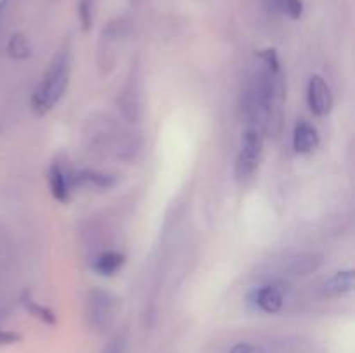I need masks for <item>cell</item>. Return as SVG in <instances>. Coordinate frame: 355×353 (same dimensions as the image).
I'll use <instances>...</instances> for the list:
<instances>
[{"label":"cell","mask_w":355,"mask_h":353,"mask_svg":"<svg viewBox=\"0 0 355 353\" xmlns=\"http://www.w3.org/2000/svg\"><path fill=\"white\" fill-rule=\"evenodd\" d=\"M307 102L315 116H326L333 107V93L321 75H312L307 87Z\"/></svg>","instance_id":"cell-4"},{"label":"cell","mask_w":355,"mask_h":353,"mask_svg":"<svg viewBox=\"0 0 355 353\" xmlns=\"http://www.w3.org/2000/svg\"><path fill=\"white\" fill-rule=\"evenodd\" d=\"M324 293L329 296H342L352 293L354 289V270H340L324 282Z\"/></svg>","instance_id":"cell-10"},{"label":"cell","mask_w":355,"mask_h":353,"mask_svg":"<svg viewBox=\"0 0 355 353\" xmlns=\"http://www.w3.org/2000/svg\"><path fill=\"white\" fill-rule=\"evenodd\" d=\"M107 353H120V348H118V346H114V348H111Z\"/></svg>","instance_id":"cell-19"},{"label":"cell","mask_w":355,"mask_h":353,"mask_svg":"<svg viewBox=\"0 0 355 353\" xmlns=\"http://www.w3.org/2000/svg\"><path fill=\"white\" fill-rule=\"evenodd\" d=\"M7 51H9L10 57L14 59H26L30 57L31 54L30 44H28L26 38L21 37V35H14V37L10 38L9 45H7Z\"/></svg>","instance_id":"cell-14"},{"label":"cell","mask_w":355,"mask_h":353,"mask_svg":"<svg viewBox=\"0 0 355 353\" xmlns=\"http://www.w3.org/2000/svg\"><path fill=\"white\" fill-rule=\"evenodd\" d=\"M69 75H71V54L68 47H62L49 62L40 83L31 96V107L35 114L44 116L52 107H55L68 89Z\"/></svg>","instance_id":"cell-1"},{"label":"cell","mask_w":355,"mask_h":353,"mask_svg":"<svg viewBox=\"0 0 355 353\" xmlns=\"http://www.w3.org/2000/svg\"><path fill=\"white\" fill-rule=\"evenodd\" d=\"M7 2H9V0H0V14H2V10H3V9H6Z\"/></svg>","instance_id":"cell-18"},{"label":"cell","mask_w":355,"mask_h":353,"mask_svg":"<svg viewBox=\"0 0 355 353\" xmlns=\"http://www.w3.org/2000/svg\"><path fill=\"white\" fill-rule=\"evenodd\" d=\"M272 7L277 12H281L283 16L291 17V19L300 17L302 10H304V6H302L300 0H272Z\"/></svg>","instance_id":"cell-13"},{"label":"cell","mask_w":355,"mask_h":353,"mask_svg":"<svg viewBox=\"0 0 355 353\" xmlns=\"http://www.w3.org/2000/svg\"><path fill=\"white\" fill-rule=\"evenodd\" d=\"M80 19H82L83 30H89L92 24V0H82L80 3Z\"/></svg>","instance_id":"cell-15"},{"label":"cell","mask_w":355,"mask_h":353,"mask_svg":"<svg viewBox=\"0 0 355 353\" xmlns=\"http://www.w3.org/2000/svg\"><path fill=\"white\" fill-rule=\"evenodd\" d=\"M322 258L314 253H305V255H298L295 258H290L284 265V272L288 275H309V273L315 272L321 266Z\"/></svg>","instance_id":"cell-9"},{"label":"cell","mask_w":355,"mask_h":353,"mask_svg":"<svg viewBox=\"0 0 355 353\" xmlns=\"http://www.w3.org/2000/svg\"><path fill=\"white\" fill-rule=\"evenodd\" d=\"M49 189H51L54 199L59 201V203L66 204L71 199V172L66 166H62L61 163H52L49 166Z\"/></svg>","instance_id":"cell-5"},{"label":"cell","mask_w":355,"mask_h":353,"mask_svg":"<svg viewBox=\"0 0 355 353\" xmlns=\"http://www.w3.org/2000/svg\"><path fill=\"white\" fill-rule=\"evenodd\" d=\"M263 147V130L259 127L246 125L241 135L238 158H236V176L238 180L252 179L260 163V154Z\"/></svg>","instance_id":"cell-2"},{"label":"cell","mask_w":355,"mask_h":353,"mask_svg":"<svg viewBox=\"0 0 355 353\" xmlns=\"http://www.w3.org/2000/svg\"><path fill=\"white\" fill-rule=\"evenodd\" d=\"M229 353H266V352H263L260 346L253 345V343L241 341V343H236V345L229 350Z\"/></svg>","instance_id":"cell-16"},{"label":"cell","mask_w":355,"mask_h":353,"mask_svg":"<svg viewBox=\"0 0 355 353\" xmlns=\"http://www.w3.org/2000/svg\"><path fill=\"white\" fill-rule=\"evenodd\" d=\"M21 339V336L14 331H6V329H0V346L14 345Z\"/></svg>","instance_id":"cell-17"},{"label":"cell","mask_w":355,"mask_h":353,"mask_svg":"<svg viewBox=\"0 0 355 353\" xmlns=\"http://www.w3.org/2000/svg\"><path fill=\"white\" fill-rule=\"evenodd\" d=\"M319 145V132L312 123L298 120L293 128V149L298 154H309Z\"/></svg>","instance_id":"cell-7"},{"label":"cell","mask_w":355,"mask_h":353,"mask_svg":"<svg viewBox=\"0 0 355 353\" xmlns=\"http://www.w3.org/2000/svg\"><path fill=\"white\" fill-rule=\"evenodd\" d=\"M23 303L24 307H26V310L30 311L33 317H38L40 320H44L45 324H55V315L54 311L51 310V308L44 307V305H40L38 301H35L33 298H30V294H24L23 298Z\"/></svg>","instance_id":"cell-12"},{"label":"cell","mask_w":355,"mask_h":353,"mask_svg":"<svg viewBox=\"0 0 355 353\" xmlns=\"http://www.w3.org/2000/svg\"><path fill=\"white\" fill-rule=\"evenodd\" d=\"M71 180H73V187L87 185V187H94V189H101V190L111 189V187L116 183L114 175L97 172V170H78V172H71Z\"/></svg>","instance_id":"cell-8"},{"label":"cell","mask_w":355,"mask_h":353,"mask_svg":"<svg viewBox=\"0 0 355 353\" xmlns=\"http://www.w3.org/2000/svg\"><path fill=\"white\" fill-rule=\"evenodd\" d=\"M113 298L104 291L96 289L90 293V317L97 327H104V325L110 324L111 317H113Z\"/></svg>","instance_id":"cell-6"},{"label":"cell","mask_w":355,"mask_h":353,"mask_svg":"<svg viewBox=\"0 0 355 353\" xmlns=\"http://www.w3.org/2000/svg\"><path fill=\"white\" fill-rule=\"evenodd\" d=\"M250 305L257 308L262 314H277V311L283 310L284 301H286V296H284V289L281 284H263V286L255 287V289L250 293L248 296Z\"/></svg>","instance_id":"cell-3"},{"label":"cell","mask_w":355,"mask_h":353,"mask_svg":"<svg viewBox=\"0 0 355 353\" xmlns=\"http://www.w3.org/2000/svg\"><path fill=\"white\" fill-rule=\"evenodd\" d=\"M125 263V255L118 251H106L101 253L99 256L94 262V270H96L99 275H114L118 270L123 266Z\"/></svg>","instance_id":"cell-11"}]
</instances>
